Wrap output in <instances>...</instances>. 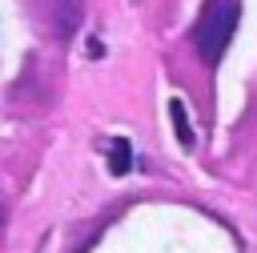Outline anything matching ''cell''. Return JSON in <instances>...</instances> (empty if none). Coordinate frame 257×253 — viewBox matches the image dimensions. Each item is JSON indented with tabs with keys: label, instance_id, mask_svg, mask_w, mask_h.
<instances>
[{
	"label": "cell",
	"instance_id": "1",
	"mask_svg": "<svg viewBox=\"0 0 257 253\" xmlns=\"http://www.w3.org/2000/svg\"><path fill=\"white\" fill-rule=\"evenodd\" d=\"M237 20H241V4L237 0H205L201 4V16L193 24V48L201 56L205 68H217L233 32H237Z\"/></svg>",
	"mask_w": 257,
	"mask_h": 253
},
{
	"label": "cell",
	"instance_id": "2",
	"mask_svg": "<svg viewBox=\"0 0 257 253\" xmlns=\"http://www.w3.org/2000/svg\"><path fill=\"white\" fill-rule=\"evenodd\" d=\"M80 20H84V0H56V8H52V32H56V40H68L80 28Z\"/></svg>",
	"mask_w": 257,
	"mask_h": 253
},
{
	"label": "cell",
	"instance_id": "3",
	"mask_svg": "<svg viewBox=\"0 0 257 253\" xmlns=\"http://www.w3.org/2000/svg\"><path fill=\"white\" fill-rule=\"evenodd\" d=\"M128 169H133V141L128 137L108 141V173L112 177H128Z\"/></svg>",
	"mask_w": 257,
	"mask_h": 253
},
{
	"label": "cell",
	"instance_id": "4",
	"mask_svg": "<svg viewBox=\"0 0 257 253\" xmlns=\"http://www.w3.org/2000/svg\"><path fill=\"white\" fill-rule=\"evenodd\" d=\"M169 120H173V129H177V141L181 145H193V124H189V112H185V104L173 96L169 100Z\"/></svg>",
	"mask_w": 257,
	"mask_h": 253
},
{
	"label": "cell",
	"instance_id": "5",
	"mask_svg": "<svg viewBox=\"0 0 257 253\" xmlns=\"http://www.w3.org/2000/svg\"><path fill=\"white\" fill-rule=\"evenodd\" d=\"M88 56H92V60H96V56H104V44H100V40H96V36H92V40H88Z\"/></svg>",
	"mask_w": 257,
	"mask_h": 253
}]
</instances>
